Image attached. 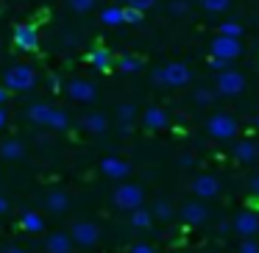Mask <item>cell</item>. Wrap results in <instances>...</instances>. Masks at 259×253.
<instances>
[{"mask_svg": "<svg viewBox=\"0 0 259 253\" xmlns=\"http://www.w3.org/2000/svg\"><path fill=\"white\" fill-rule=\"evenodd\" d=\"M192 164H195V156H192V153H181L179 156V167H192Z\"/></svg>", "mask_w": 259, "mask_h": 253, "instance_id": "cell-40", "label": "cell"}, {"mask_svg": "<svg viewBox=\"0 0 259 253\" xmlns=\"http://www.w3.org/2000/svg\"><path fill=\"white\" fill-rule=\"evenodd\" d=\"M231 228H234L242 239H253V236L259 234V214L253 212V209H242V212L234 217Z\"/></svg>", "mask_w": 259, "mask_h": 253, "instance_id": "cell-9", "label": "cell"}, {"mask_svg": "<svg viewBox=\"0 0 259 253\" xmlns=\"http://www.w3.org/2000/svg\"><path fill=\"white\" fill-rule=\"evenodd\" d=\"M170 12L173 14H187L190 12V3H187V0H173V3H170Z\"/></svg>", "mask_w": 259, "mask_h": 253, "instance_id": "cell-36", "label": "cell"}, {"mask_svg": "<svg viewBox=\"0 0 259 253\" xmlns=\"http://www.w3.org/2000/svg\"><path fill=\"white\" fill-rule=\"evenodd\" d=\"M206 64H209V67H212L218 75H220V73H226V70H231V64H229V62H223V59H209Z\"/></svg>", "mask_w": 259, "mask_h": 253, "instance_id": "cell-35", "label": "cell"}, {"mask_svg": "<svg viewBox=\"0 0 259 253\" xmlns=\"http://www.w3.org/2000/svg\"><path fill=\"white\" fill-rule=\"evenodd\" d=\"M0 156L6 159V162H17V159L25 156V145L20 139H6L0 142Z\"/></svg>", "mask_w": 259, "mask_h": 253, "instance_id": "cell-19", "label": "cell"}, {"mask_svg": "<svg viewBox=\"0 0 259 253\" xmlns=\"http://www.w3.org/2000/svg\"><path fill=\"white\" fill-rule=\"evenodd\" d=\"M220 36H229V39H240V36H242V25H240V23H231V20H229V23L220 25Z\"/></svg>", "mask_w": 259, "mask_h": 253, "instance_id": "cell-29", "label": "cell"}, {"mask_svg": "<svg viewBox=\"0 0 259 253\" xmlns=\"http://www.w3.org/2000/svg\"><path fill=\"white\" fill-rule=\"evenodd\" d=\"M209 53L212 59H223V62H234V59L242 56V42L240 39H229V36H214L209 42Z\"/></svg>", "mask_w": 259, "mask_h": 253, "instance_id": "cell-5", "label": "cell"}, {"mask_svg": "<svg viewBox=\"0 0 259 253\" xmlns=\"http://www.w3.org/2000/svg\"><path fill=\"white\" fill-rule=\"evenodd\" d=\"M234 159H237V162H242V164H253L259 159V145H256V142H251V139H240L234 145Z\"/></svg>", "mask_w": 259, "mask_h": 253, "instance_id": "cell-16", "label": "cell"}, {"mask_svg": "<svg viewBox=\"0 0 259 253\" xmlns=\"http://www.w3.org/2000/svg\"><path fill=\"white\" fill-rule=\"evenodd\" d=\"M151 217L153 220H170L173 217V206H170V200H162V197H159V200L153 203V209H151Z\"/></svg>", "mask_w": 259, "mask_h": 253, "instance_id": "cell-26", "label": "cell"}, {"mask_svg": "<svg viewBox=\"0 0 259 253\" xmlns=\"http://www.w3.org/2000/svg\"><path fill=\"white\" fill-rule=\"evenodd\" d=\"M248 189H251L253 197H259V175H253V178L248 181Z\"/></svg>", "mask_w": 259, "mask_h": 253, "instance_id": "cell-42", "label": "cell"}, {"mask_svg": "<svg viewBox=\"0 0 259 253\" xmlns=\"http://www.w3.org/2000/svg\"><path fill=\"white\" fill-rule=\"evenodd\" d=\"M192 192H195L198 197H206V200H212V197L220 195V181L214 178V175L203 173V175H198V178L192 181Z\"/></svg>", "mask_w": 259, "mask_h": 253, "instance_id": "cell-12", "label": "cell"}, {"mask_svg": "<svg viewBox=\"0 0 259 253\" xmlns=\"http://www.w3.org/2000/svg\"><path fill=\"white\" fill-rule=\"evenodd\" d=\"M179 217L184 225H192V228H195V225H203L209 220V209L203 206V203H184Z\"/></svg>", "mask_w": 259, "mask_h": 253, "instance_id": "cell-11", "label": "cell"}, {"mask_svg": "<svg viewBox=\"0 0 259 253\" xmlns=\"http://www.w3.org/2000/svg\"><path fill=\"white\" fill-rule=\"evenodd\" d=\"M48 89L59 92V89H62V78H59V75H51V78H48Z\"/></svg>", "mask_w": 259, "mask_h": 253, "instance_id": "cell-41", "label": "cell"}, {"mask_svg": "<svg viewBox=\"0 0 259 253\" xmlns=\"http://www.w3.org/2000/svg\"><path fill=\"white\" fill-rule=\"evenodd\" d=\"M128 253H156L153 250L151 245H148V242H137V245H131V250Z\"/></svg>", "mask_w": 259, "mask_h": 253, "instance_id": "cell-38", "label": "cell"}, {"mask_svg": "<svg viewBox=\"0 0 259 253\" xmlns=\"http://www.w3.org/2000/svg\"><path fill=\"white\" fill-rule=\"evenodd\" d=\"M214 97H218L214 89H206V86H203V89H195V103H201V106H212Z\"/></svg>", "mask_w": 259, "mask_h": 253, "instance_id": "cell-31", "label": "cell"}, {"mask_svg": "<svg viewBox=\"0 0 259 253\" xmlns=\"http://www.w3.org/2000/svg\"><path fill=\"white\" fill-rule=\"evenodd\" d=\"M70 239H73V245H81V247L98 245V239H101V225L81 220V223L73 225V231H70Z\"/></svg>", "mask_w": 259, "mask_h": 253, "instance_id": "cell-8", "label": "cell"}, {"mask_svg": "<svg viewBox=\"0 0 259 253\" xmlns=\"http://www.w3.org/2000/svg\"><path fill=\"white\" fill-rule=\"evenodd\" d=\"M256 128H259V114H256Z\"/></svg>", "mask_w": 259, "mask_h": 253, "instance_id": "cell-49", "label": "cell"}, {"mask_svg": "<svg viewBox=\"0 0 259 253\" xmlns=\"http://www.w3.org/2000/svg\"><path fill=\"white\" fill-rule=\"evenodd\" d=\"M120 134L128 136V134H131V123H120Z\"/></svg>", "mask_w": 259, "mask_h": 253, "instance_id": "cell-45", "label": "cell"}, {"mask_svg": "<svg viewBox=\"0 0 259 253\" xmlns=\"http://www.w3.org/2000/svg\"><path fill=\"white\" fill-rule=\"evenodd\" d=\"M12 39H14V47H17V50H23V53L39 50V31H36V25H28V23L17 25Z\"/></svg>", "mask_w": 259, "mask_h": 253, "instance_id": "cell-7", "label": "cell"}, {"mask_svg": "<svg viewBox=\"0 0 259 253\" xmlns=\"http://www.w3.org/2000/svg\"><path fill=\"white\" fill-rule=\"evenodd\" d=\"M87 62L92 64V67L98 70V73H109V70L114 67V56H112V50L109 47H103V45H95L90 53H87Z\"/></svg>", "mask_w": 259, "mask_h": 253, "instance_id": "cell-14", "label": "cell"}, {"mask_svg": "<svg viewBox=\"0 0 259 253\" xmlns=\"http://www.w3.org/2000/svg\"><path fill=\"white\" fill-rule=\"evenodd\" d=\"M3 103H9V92L0 86V106H3Z\"/></svg>", "mask_w": 259, "mask_h": 253, "instance_id": "cell-46", "label": "cell"}, {"mask_svg": "<svg viewBox=\"0 0 259 253\" xmlns=\"http://www.w3.org/2000/svg\"><path fill=\"white\" fill-rule=\"evenodd\" d=\"M9 212V200H6V197H3V195H0V217H3V214H6Z\"/></svg>", "mask_w": 259, "mask_h": 253, "instance_id": "cell-44", "label": "cell"}, {"mask_svg": "<svg viewBox=\"0 0 259 253\" xmlns=\"http://www.w3.org/2000/svg\"><path fill=\"white\" fill-rule=\"evenodd\" d=\"M203 253H220V250H203Z\"/></svg>", "mask_w": 259, "mask_h": 253, "instance_id": "cell-48", "label": "cell"}, {"mask_svg": "<svg viewBox=\"0 0 259 253\" xmlns=\"http://www.w3.org/2000/svg\"><path fill=\"white\" fill-rule=\"evenodd\" d=\"M142 20H145V14L134 12V9H123V23H128V25H140Z\"/></svg>", "mask_w": 259, "mask_h": 253, "instance_id": "cell-34", "label": "cell"}, {"mask_svg": "<svg viewBox=\"0 0 259 253\" xmlns=\"http://www.w3.org/2000/svg\"><path fill=\"white\" fill-rule=\"evenodd\" d=\"M45 206L51 209L53 214H62V212H67V206H70V197H67V192H62V189H53L51 195H48Z\"/></svg>", "mask_w": 259, "mask_h": 253, "instance_id": "cell-22", "label": "cell"}, {"mask_svg": "<svg viewBox=\"0 0 259 253\" xmlns=\"http://www.w3.org/2000/svg\"><path fill=\"white\" fill-rule=\"evenodd\" d=\"M51 109H53L51 103H34V106L25 109V117H28L34 125H45L48 117H51Z\"/></svg>", "mask_w": 259, "mask_h": 253, "instance_id": "cell-21", "label": "cell"}, {"mask_svg": "<svg viewBox=\"0 0 259 253\" xmlns=\"http://www.w3.org/2000/svg\"><path fill=\"white\" fill-rule=\"evenodd\" d=\"M20 225H23L28 234H39L42 228H45V220H42V214L31 212V209H25L23 214H20Z\"/></svg>", "mask_w": 259, "mask_h": 253, "instance_id": "cell-20", "label": "cell"}, {"mask_svg": "<svg viewBox=\"0 0 259 253\" xmlns=\"http://www.w3.org/2000/svg\"><path fill=\"white\" fill-rule=\"evenodd\" d=\"M114 67L120 73H137V70H142V59L134 56V53H123V56L114 59Z\"/></svg>", "mask_w": 259, "mask_h": 253, "instance_id": "cell-23", "label": "cell"}, {"mask_svg": "<svg viewBox=\"0 0 259 253\" xmlns=\"http://www.w3.org/2000/svg\"><path fill=\"white\" fill-rule=\"evenodd\" d=\"M101 173L106 175V178H125V175L131 173V164L128 162H123V159H117V156H106V159H101Z\"/></svg>", "mask_w": 259, "mask_h": 253, "instance_id": "cell-15", "label": "cell"}, {"mask_svg": "<svg viewBox=\"0 0 259 253\" xmlns=\"http://www.w3.org/2000/svg\"><path fill=\"white\" fill-rule=\"evenodd\" d=\"M64 92H67V97L73 103H92L98 100V86L92 84V81L87 78H73L64 84Z\"/></svg>", "mask_w": 259, "mask_h": 253, "instance_id": "cell-6", "label": "cell"}, {"mask_svg": "<svg viewBox=\"0 0 259 253\" xmlns=\"http://www.w3.org/2000/svg\"><path fill=\"white\" fill-rule=\"evenodd\" d=\"M240 253H259V245L253 239H242L240 242Z\"/></svg>", "mask_w": 259, "mask_h": 253, "instance_id": "cell-37", "label": "cell"}, {"mask_svg": "<svg viewBox=\"0 0 259 253\" xmlns=\"http://www.w3.org/2000/svg\"><path fill=\"white\" fill-rule=\"evenodd\" d=\"M62 36H64V39H62V42H64V45H73V47H75V45H78V34H75V31H64V34H62Z\"/></svg>", "mask_w": 259, "mask_h": 253, "instance_id": "cell-39", "label": "cell"}, {"mask_svg": "<svg viewBox=\"0 0 259 253\" xmlns=\"http://www.w3.org/2000/svg\"><path fill=\"white\" fill-rule=\"evenodd\" d=\"M6 123H9V112L6 106H0V128H6Z\"/></svg>", "mask_w": 259, "mask_h": 253, "instance_id": "cell-43", "label": "cell"}, {"mask_svg": "<svg viewBox=\"0 0 259 253\" xmlns=\"http://www.w3.org/2000/svg\"><path fill=\"white\" fill-rule=\"evenodd\" d=\"M151 223H153V217H151L148 209H134V212H131V225H134V228H148Z\"/></svg>", "mask_w": 259, "mask_h": 253, "instance_id": "cell-27", "label": "cell"}, {"mask_svg": "<svg viewBox=\"0 0 259 253\" xmlns=\"http://www.w3.org/2000/svg\"><path fill=\"white\" fill-rule=\"evenodd\" d=\"M134 114H137L134 103H120V106H117V117H120V123H131V120H134Z\"/></svg>", "mask_w": 259, "mask_h": 253, "instance_id": "cell-33", "label": "cell"}, {"mask_svg": "<svg viewBox=\"0 0 259 253\" xmlns=\"http://www.w3.org/2000/svg\"><path fill=\"white\" fill-rule=\"evenodd\" d=\"M101 23L103 25H123V9L120 6H109L101 12Z\"/></svg>", "mask_w": 259, "mask_h": 253, "instance_id": "cell-25", "label": "cell"}, {"mask_svg": "<svg viewBox=\"0 0 259 253\" xmlns=\"http://www.w3.org/2000/svg\"><path fill=\"white\" fill-rule=\"evenodd\" d=\"M112 203L117 209H125V212L142 209V203H145V189H142L140 184H120L112 195Z\"/></svg>", "mask_w": 259, "mask_h": 253, "instance_id": "cell-3", "label": "cell"}, {"mask_svg": "<svg viewBox=\"0 0 259 253\" xmlns=\"http://www.w3.org/2000/svg\"><path fill=\"white\" fill-rule=\"evenodd\" d=\"M81 128H84L87 134L101 136L109 131V120L103 117V114H87V117H81Z\"/></svg>", "mask_w": 259, "mask_h": 253, "instance_id": "cell-18", "label": "cell"}, {"mask_svg": "<svg viewBox=\"0 0 259 253\" xmlns=\"http://www.w3.org/2000/svg\"><path fill=\"white\" fill-rule=\"evenodd\" d=\"M45 128L67 131V128H70V117H67V112H62V109L53 106V109H51V117H48V123H45Z\"/></svg>", "mask_w": 259, "mask_h": 253, "instance_id": "cell-24", "label": "cell"}, {"mask_svg": "<svg viewBox=\"0 0 259 253\" xmlns=\"http://www.w3.org/2000/svg\"><path fill=\"white\" fill-rule=\"evenodd\" d=\"M70 250H73V239L64 231H56L45 239V253H70Z\"/></svg>", "mask_w": 259, "mask_h": 253, "instance_id": "cell-17", "label": "cell"}, {"mask_svg": "<svg viewBox=\"0 0 259 253\" xmlns=\"http://www.w3.org/2000/svg\"><path fill=\"white\" fill-rule=\"evenodd\" d=\"M151 78L156 86H173V89H179V86H187L192 81V73L184 62H167L164 67L153 70Z\"/></svg>", "mask_w": 259, "mask_h": 253, "instance_id": "cell-1", "label": "cell"}, {"mask_svg": "<svg viewBox=\"0 0 259 253\" xmlns=\"http://www.w3.org/2000/svg\"><path fill=\"white\" fill-rule=\"evenodd\" d=\"M36 86V73L28 64H14L3 73V89L6 92H28Z\"/></svg>", "mask_w": 259, "mask_h": 253, "instance_id": "cell-2", "label": "cell"}, {"mask_svg": "<svg viewBox=\"0 0 259 253\" xmlns=\"http://www.w3.org/2000/svg\"><path fill=\"white\" fill-rule=\"evenodd\" d=\"M3 253H25V250H23V247H14L12 245V247H3Z\"/></svg>", "mask_w": 259, "mask_h": 253, "instance_id": "cell-47", "label": "cell"}, {"mask_svg": "<svg viewBox=\"0 0 259 253\" xmlns=\"http://www.w3.org/2000/svg\"><path fill=\"white\" fill-rule=\"evenodd\" d=\"M95 3H98V0H67V6L73 9L75 14H87V12H92V9H95Z\"/></svg>", "mask_w": 259, "mask_h": 253, "instance_id": "cell-30", "label": "cell"}, {"mask_svg": "<svg viewBox=\"0 0 259 253\" xmlns=\"http://www.w3.org/2000/svg\"><path fill=\"white\" fill-rule=\"evenodd\" d=\"M245 89V75L237 73V70H226V73L218 75V95L234 97Z\"/></svg>", "mask_w": 259, "mask_h": 253, "instance_id": "cell-10", "label": "cell"}, {"mask_svg": "<svg viewBox=\"0 0 259 253\" xmlns=\"http://www.w3.org/2000/svg\"><path fill=\"white\" fill-rule=\"evenodd\" d=\"M142 125H145L148 131H164L170 125V114L159 106H148L145 112H142Z\"/></svg>", "mask_w": 259, "mask_h": 253, "instance_id": "cell-13", "label": "cell"}, {"mask_svg": "<svg viewBox=\"0 0 259 253\" xmlns=\"http://www.w3.org/2000/svg\"><path fill=\"white\" fill-rule=\"evenodd\" d=\"M203 128H206V134L212 136V139H234L237 131H240V125H237V120L231 117V114L218 112L203 123Z\"/></svg>", "mask_w": 259, "mask_h": 253, "instance_id": "cell-4", "label": "cell"}, {"mask_svg": "<svg viewBox=\"0 0 259 253\" xmlns=\"http://www.w3.org/2000/svg\"><path fill=\"white\" fill-rule=\"evenodd\" d=\"M156 6V0H125V9H134V12H140V14H145L148 9H153Z\"/></svg>", "mask_w": 259, "mask_h": 253, "instance_id": "cell-32", "label": "cell"}, {"mask_svg": "<svg viewBox=\"0 0 259 253\" xmlns=\"http://www.w3.org/2000/svg\"><path fill=\"white\" fill-rule=\"evenodd\" d=\"M201 6L206 9L209 14H223L231 9V0H201Z\"/></svg>", "mask_w": 259, "mask_h": 253, "instance_id": "cell-28", "label": "cell"}]
</instances>
